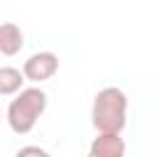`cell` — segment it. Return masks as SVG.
<instances>
[{"label": "cell", "mask_w": 157, "mask_h": 157, "mask_svg": "<svg viewBox=\"0 0 157 157\" xmlns=\"http://www.w3.org/2000/svg\"><path fill=\"white\" fill-rule=\"evenodd\" d=\"M91 123L101 135H120L128 123V96L118 86H105L91 105Z\"/></svg>", "instance_id": "6da1fadb"}, {"label": "cell", "mask_w": 157, "mask_h": 157, "mask_svg": "<svg viewBox=\"0 0 157 157\" xmlns=\"http://www.w3.org/2000/svg\"><path fill=\"white\" fill-rule=\"evenodd\" d=\"M44 110H47V93L39 86L22 88L20 93H15V98L7 105V125L12 132L27 135L37 125Z\"/></svg>", "instance_id": "7a4b0ae2"}, {"label": "cell", "mask_w": 157, "mask_h": 157, "mask_svg": "<svg viewBox=\"0 0 157 157\" xmlns=\"http://www.w3.org/2000/svg\"><path fill=\"white\" fill-rule=\"evenodd\" d=\"M56 71H59V56L54 52H37L29 59H25V64H22L25 81H34V83L49 81Z\"/></svg>", "instance_id": "3957f363"}, {"label": "cell", "mask_w": 157, "mask_h": 157, "mask_svg": "<svg viewBox=\"0 0 157 157\" xmlns=\"http://www.w3.org/2000/svg\"><path fill=\"white\" fill-rule=\"evenodd\" d=\"M88 157H125V140L120 135L98 132L88 147Z\"/></svg>", "instance_id": "277c9868"}, {"label": "cell", "mask_w": 157, "mask_h": 157, "mask_svg": "<svg viewBox=\"0 0 157 157\" xmlns=\"http://www.w3.org/2000/svg\"><path fill=\"white\" fill-rule=\"evenodd\" d=\"M22 47H25V34H22L20 25H15V22H2V25H0V54L15 56V54H20Z\"/></svg>", "instance_id": "5b68a950"}, {"label": "cell", "mask_w": 157, "mask_h": 157, "mask_svg": "<svg viewBox=\"0 0 157 157\" xmlns=\"http://www.w3.org/2000/svg\"><path fill=\"white\" fill-rule=\"evenodd\" d=\"M25 76L15 66H0V96H15L22 91Z\"/></svg>", "instance_id": "8992f818"}, {"label": "cell", "mask_w": 157, "mask_h": 157, "mask_svg": "<svg viewBox=\"0 0 157 157\" xmlns=\"http://www.w3.org/2000/svg\"><path fill=\"white\" fill-rule=\"evenodd\" d=\"M15 157H52V155L39 145H25V147H20L15 152Z\"/></svg>", "instance_id": "52a82bcc"}]
</instances>
